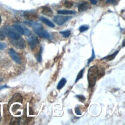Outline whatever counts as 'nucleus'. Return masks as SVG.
<instances>
[{"label":"nucleus","mask_w":125,"mask_h":125,"mask_svg":"<svg viewBox=\"0 0 125 125\" xmlns=\"http://www.w3.org/2000/svg\"><path fill=\"white\" fill-rule=\"evenodd\" d=\"M75 113H76L77 115H82V113L81 112V111L79 109V108L78 107H76L75 108Z\"/></svg>","instance_id":"c85d7f7f"},{"label":"nucleus","mask_w":125,"mask_h":125,"mask_svg":"<svg viewBox=\"0 0 125 125\" xmlns=\"http://www.w3.org/2000/svg\"><path fill=\"white\" fill-rule=\"evenodd\" d=\"M95 54H94V50H93V49L92 50V56H91V57L90 58H89V59L88 60V63H87V64H89L90 62H92L94 59V58H95Z\"/></svg>","instance_id":"393cba45"},{"label":"nucleus","mask_w":125,"mask_h":125,"mask_svg":"<svg viewBox=\"0 0 125 125\" xmlns=\"http://www.w3.org/2000/svg\"><path fill=\"white\" fill-rule=\"evenodd\" d=\"M10 42L14 46L18 49H23L25 47V41L22 38L16 40L10 39Z\"/></svg>","instance_id":"7ed1b4c3"},{"label":"nucleus","mask_w":125,"mask_h":125,"mask_svg":"<svg viewBox=\"0 0 125 125\" xmlns=\"http://www.w3.org/2000/svg\"><path fill=\"white\" fill-rule=\"evenodd\" d=\"M1 120V110H0V122Z\"/></svg>","instance_id":"473e14b6"},{"label":"nucleus","mask_w":125,"mask_h":125,"mask_svg":"<svg viewBox=\"0 0 125 125\" xmlns=\"http://www.w3.org/2000/svg\"><path fill=\"white\" fill-rule=\"evenodd\" d=\"M20 120H21V118H20L14 117V118H13L12 119V120L11 121L10 124H12V125H19L20 124Z\"/></svg>","instance_id":"6ab92c4d"},{"label":"nucleus","mask_w":125,"mask_h":125,"mask_svg":"<svg viewBox=\"0 0 125 125\" xmlns=\"http://www.w3.org/2000/svg\"><path fill=\"white\" fill-rule=\"evenodd\" d=\"M71 18L69 16H56L53 18V21L58 25H62L65 22L68 21Z\"/></svg>","instance_id":"f03ea898"},{"label":"nucleus","mask_w":125,"mask_h":125,"mask_svg":"<svg viewBox=\"0 0 125 125\" xmlns=\"http://www.w3.org/2000/svg\"><path fill=\"white\" fill-rule=\"evenodd\" d=\"M5 39V36L4 34L2 32L0 31V41L3 40Z\"/></svg>","instance_id":"c756f323"},{"label":"nucleus","mask_w":125,"mask_h":125,"mask_svg":"<svg viewBox=\"0 0 125 125\" xmlns=\"http://www.w3.org/2000/svg\"><path fill=\"white\" fill-rule=\"evenodd\" d=\"M34 30V32L41 37L45 39H50L51 38V36L49 33L47 31L44 30L43 28Z\"/></svg>","instance_id":"20e7f679"},{"label":"nucleus","mask_w":125,"mask_h":125,"mask_svg":"<svg viewBox=\"0 0 125 125\" xmlns=\"http://www.w3.org/2000/svg\"></svg>","instance_id":"c9c22d12"},{"label":"nucleus","mask_w":125,"mask_h":125,"mask_svg":"<svg viewBox=\"0 0 125 125\" xmlns=\"http://www.w3.org/2000/svg\"><path fill=\"white\" fill-rule=\"evenodd\" d=\"M23 23L25 24L32 27L34 30L38 29L40 28H43L42 24H41L40 23H39L38 22L34 21H29V20L25 21H23Z\"/></svg>","instance_id":"423d86ee"},{"label":"nucleus","mask_w":125,"mask_h":125,"mask_svg":"<svg viewBox=\"0 0 125 125\" xmlns=\"http://www.w3.org/2000/svg\"><path fill=\"white\" fill-rule=\"evenodd\" d=\"M90 2H91V3H92V4H97V1L96 0H89Z\"/></svg>","instance_id":"7c9ffc66"},{"label":"nucleus","mask_w":125,"mask_h":125,"mask_svg":"<svg viewBox=\"0 0 125 125\" xmlns=\"http://www.w3.org/2000/svg\"><path fill=\"white\" fill-rule=\"evenodd\" d=\"M1 22V17L0 16V24Z\"/></svg>","instance_id":"72a5a7b5"},{"label":"nucleus","mask_w":125,"mask_h":125,"mask_svg":"<svg viewBox=\"0 0 125 125\" xmlns=\"http://www.w3.org/2000/svg\"><path fill=\"white\" fill-rule=\"evenodd\" d=\"M13 27L21 35H24L25 29L24 27H22L19 24H14L13 25Z\"/></svg>","instance_id":"4468645a"},{"label":"nucleus","mask_w":125,"mask_h":125,"mask_svg":"<svg viewBox=\"0 0 125 125\" xmlns=\"http://www.w3.org/2000/svg\"><path fill=\"white\" fill-rule=\"evenodd\" d=\"M60 33L64 38L69 37L71 34V31L70 30H65V31H61Z\"/></svg>","instance_id":"a211bd4d"},{"label":"nucleus","mask_w":125,"mask_h":125,"mask_svg":"<svg viewBox=\"0 0 125 125\" xmlns=\"http://www.w3.org/2000/svg\"><path fill=\"white\" fill-rule=\"evenodd\" d=\"M7 34L11 40H16L21 38L19 34L10 29L7 30Z\"/></svg>","instance_id":"1a4fd4ad"},{"label":"nucleus","mask_w":125,"mask_h":125,"mask_svg":"<svg viewBox=\"0 0 125 125\" xmlns=\"http://www.w3.org/2000/svg\"><path fill=\"white\" fill-rule=\"evenodd\" d=\"M25 33H24V35L25 36H30L31 34V32L30 31V30H29L28 28H25Z\"/></svg>","instance_id":"a878e982"},{"label":"nucleus","mask_w":125,"mask_h":125,"mask_svg":"<svg viewBox=\"0 0 125 125\" xmlns=\"http://www.w3.org/2000/svg\"><path fill=\"white\" fill-rule=\"evenodd\" d=\"M24 17L29 21H33L34 20L37 19L38 17L35 14L32 13H26L24 15Z\"/></svg>","instance_id":"ddd939ff"},{"label":"nucleus","mask_w":125,"mask_h":125,"mask_svg":"<svg viewBox=\"0 0 125 125\" xmlns=\"http://www.w3.org/2000/svg\"><path fill=\"white\" fill-rule=\"evenodd\" d=\"M64 5L66 8H70L73 6V3L69 1H65L64 3Z\"/></svg>","instance_id":"5701e85b"},{"label":"nucleus","mask_w":125,"mask_h":125,"mask_svg":"<svg viewBox=\"0 0 125 125\" xmlns=\"http://www.w3.org/2000/svg\"><path fill=\"white\" fill-rule=\"evenodd\" d=\"M123 46H124V41L123 42Z\"/></svg>","instance_id":"f704fd0d"},{"label":"nucleus","mask_w":125,"mask_h":125,"mask_svg":"<svg viewBox=\"0 0 125 125\" xmlns=\"http://www.w3.org/2000/svg\"><path fill=\"white\" fill-rule=\"evenodd\" d=\"M20 107V105L19 104H15L13 106L12 108V112L15 111L17 109H18Z\"/></svg>","instance_id":"bb28decb"},{"label":"nucleus","mask_w":125,"mask_h":125,"mask_svg":"<svg viewBox=\"0 0 125 125\" xmlns=\"http://www.w3.org/2000/svg\"><path fill=\"white\" fill-rule=\"evenodd\" d=\"M40 20L45 24H46L47 26H48L50 27H54L55 24L51 21L50 20H49L48 19L44 17H41L40 18Z\"/></svg>","instance_id":"f8f14e48"},{"label":"nucleus","mask_w":125,"mask_h":125,"mask_svg":"<svg viewBox=\"0 0 125 125\" xmlns=\"http://www.w3.org/2000/svg\"><path fill=\"white\" fill-rule=\"evenodd\" d=\"M106 2H108V3H113L114 0H107Z\"/></svg>","instance_id":"2f4dec72"},{"label":"nucleus","mask_w":125,"mask_h":125,"mask_svg":"<svg viewBox=\"0 0 125 125\" xmlns=\"http://www.w3.org/2000/svg\"><path fill=\"white\" fill-rule=\"evenodd\" d=\"M57 13L59 14L62 15H72L76 13L75 11L72 10H60L57 11Z\"/></svg>","instance_id":"2eb2a0df"},{"label":"nucleus","mask_w":125,"mask_h":125,"mask_svg":"<svg viewBox=\"0 0 125 125\" xmlns=\"http://www.w3.org/2000/svg\"><path fill=\"white\" fill-rule=\"evenodd\" d=\"M83 72H84V68L82 69L79 72V73L77 75V76L76 77V81H75V82L77 83L80 79H81L83 76Z\"/></svg>","instance_id":"aec40b11"},{"label":"nucleus","mask_w":125,"mask_h":125,"mask_svg":"<svg viewBox=\"0 0 125 125\" xmlns=\"http://www.w3.org/2000/svg\"><path fill=\"white\" fill-rule=\"evenodd\" d=\"M98 67L94 65L91 66L88 70L87 79L89 83V86L92 87L95 85L96 80L98 76Z\"/></svg>","instance_id":"f257e3e1"},{"label":"nucleus","mask_w":125,"mask_h":125,"mask_svg":"<svg viewBox=\"0 0 125 125\" xmlns=\"http://www.w3.org/2000/svg\"><path fill=\"white\" fill-rule=\"evenodd\" d=\"M90 7V4L88 2L84 1L81 3L78 7V10L80 12H83L87 10Z\"/></svg>","instance_id":"9d476101"},{"label":"nucleus","mask_w":125,"mask_h":125,"mask_svg":"<svg viewBox=\"0 0 125 125\" xmlns=\"http://www.w3.org/2000/svg\"><path fill=\"white\" fill-rule=\"evenodd\" d=\"M76 97H77V98L79 99V100L81 102H83L85 100V97H84L83 95H77Z\"/></svg>","instance_id":"b1692460"},{"label":"nucleus","mask_w":125,"mask_h":125,"mask_svg":"<svg viewBox=\"0 0 125 125\" xmlns=\"http://www.w3.org/2000/svg\"><path fill=\"white\" fill-rule=\"evenodd\" d=\"M6 46H7V45L5 43L0 42V50L4 49L6 47Z\"/></svg>","instance_id":"cd10ccee"},{"label":"nucleus","mask_w":125,"mask_h":125,"mask_svg":"<svg viewBox=\"0 0 125 125\" xmlns=\"http://www.w3.org/2000/svg\"><path fill=\"white\" fill-rule=\"evenodd\" d=\"M22 97L20 93H15L12 97V98L9 100L8 105L10 106L12 103L15 102H19L22 103Z\"/></svg>","instance_id":"0eeeda50"},{"label":"nucleus","mask_w":125,"mask_h":125,"mask_svg":"<svg viewBox=\"0 0 125 125\" xmlns=\"http://www.w3.org/2000/svg\"><path fill=\"white\" fill-rule=\"evenodd\" d=\"M118 52H119L118 51H117L115 52H114V53H113V54H111L109 56H107L103 58L102 59H106V60H107L108 61H111V60H113L115 58L116 55L118 54Z\"/></svg>","instance_id":"f3484780"},{"label":"nucleus","mask_w":125,"mask_h":125,"mask_svg":"<svg viewBox=\"0 0 125 125\" xmlns=\"http://www.w3.org/2000/svg\"><path fill=\"white\" fill-rule=\"evenodd\" d=\"M66 83V80L65 78H62L59 81V82L57 84V89L59 90H60L61 89H62Z\"/></svg>","instance_id":"dca6fc26"},{"label":"nucleus","mask_w":125,"mask_h":125,"mask_svg":"<svg viewBox=\"0 0 125 125\" xmlns=\"http://www.w3.org/2000/svg\"><path fill=\"white\" fill-rule=\"evenodd\" d=\"M9 53L10 56L13 60H14L16 63L18 64L21 63V59L19 54L12 48H11L9 50Z\"/></svg>","instance_id":"39448f33"},{"label":"nucleus","mask_w":125,"mask_h":125,"mask_svg":"<svg viewBox=\"0 0 125 125\" xmlns=\"http://www.w3.org/2000/svg\"><path fill=\"white\" fill-rule=\"evenodd\" d=\"M42 48L41 47L39 52L38 53V54L36 55V58L37 61L39 62H41L42 60Z\"/></svg>","instance_id":"412c9836"},{"label":"nucleus","mask_w":125,"mask_h":125,"mask_svg":"<svg viewBox=\"0 0 125 125\" xmlns=\"http://www.w3.org/2000/svg\"><path fill=\"white\" fill-rule=\"evenodd\" d=\"M28 44L31 49H33L37 44L39 43V41L38 38L36 36H31L27 39Z\"/></svg>","instance_id":"6e6552de"},{"label":"nucleus","mask_w":125,"mask_h":125,"mask_svg":"<svg viewBox=\"0 0 125 125\" xmlns=\"http://www.w3.org/2000/svg\"><path fill=\"white\" fill-rule=\"evenodd\" d=\"M89 28V26L87 25H83L80 27L79 31L81 32H83L86 30H87Z\"/></svg>","instance_id":"4be33fe9"},{"label":"nucleus","mask_w":125,"mask_h":125,"mask_svg":"<svg viewBox=\"0 0 125 125\" xmlns=\"http://www.w3.org/2000/svg\"><path fill=\"white\" fill-rule=\"evenodd\" d=\"M42 13L48 17L52 16L53 14L52 10L49 7L47 6H45L43 7L42 11Z\"/></svg>","instance_id":"9b49d317"}]
</instances>
